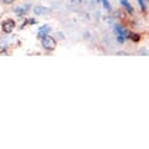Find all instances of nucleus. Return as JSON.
Segmentation results:
<instances>
[{
    "instance_id": "f257e3e1",
    "label": "nucleus",
    "mask_w": 149,
    "mask_h": 149,
    "mask_svg": "<svg viewBox=\"0 0 149 149\" xmlns=\"http://www.w3.org/2000/svg\"><path fill=\"white\" fill-rule=\"evenodd\" d=\"M114 31L117 32V35H118V41L119 42H123L125 37H129V34L127 32V30H125L123 26H120V25H116L114 26Z\"/></svg>"
},
{
    "instance_id": "f03ea898",
    "label": "nucleus",
    "mask_w": 149,
    "mask_h": 149,
    "mask_svg": "<svg viewBox=\"0 0 149 149\" xmlns=\"http://www.w3.org/2000/svg\"><path fill=\"white\" fill-rule=\"evenodd\" d=\"M1 27H3V31L4 32H6V34H10V32L14 30V27H15V21H14L13 19H6V20L3 21Z\"/></svg>"
},
{
    "instance_id": "7ed1b4c3",
    "label": "nucleus",
    "mask_w": 149,
    "mask_h": 149,
    "mask_svg": "<svg viewBox=\"0 0 149 149\" xmlns=\"http://www.w3.org/2000/svg\"><path fill=\"white\" fill-rule=\"evenodd\" d=\"M42 46H44V49L51 51L56 47V41L52 39V37L45 36V37H42Z\"/></svg>"
},
{
    "instance_id": "20e7f679",
    "label": "nucleus",
    "mask_w": 149,
    "mask_h": 149,
    "mask_svg": "<svg viewBox=\"0 0 149 149\" xmlns=\"http://www.w3.org/2000/svg\"><path fill=\"white\" fill-rule=\"evenodd\" d=\"M51 10L49 8H45V6H36L34 9V13L36 14V15H44V14H47L50 13Z\"/></svg>"
},
{
    "instance_id": "39448f33",
    "label": "nucleus",
    "mask_w": 149,
    "mask_h": 149,
    "mask_svg": "<svg viewBox=\"0 0 149 149\" xmlns=\"http://www.w3.org/2000/svg\"><path fill=\"white\" fill-rule=\"evenodd\" d=\"M120 3H122L123 8H124L129 14H133V11H134V10H133V8H132V5H130V4L127 1V0H120Z\"/></svg>"
},
{
    "instance_id": "423d86ee",
    "label": "nucleus",
    "mask_w": 149,
    "mask_h": 149,
    "mask_svg": "<svg viewBox=\"0 0 149 149\" xmlns=\"http://www.w3.org/2000/svg\"><path fill=\"white\" fill-rule=\"evenodd\" d=\"M50 31V27L49 26H42L40 29V32H39V37H45L47 35V32Z\"/></svg>"
},
{
    "instance_id": "0eeeda50",
    "label": "nucleus",
    "mask_w": 149,
    "mask_h": 149,
    "mask_svg": "<svg viewBox=\"0 0 149 149\" xmlns=\"http://www.w3.org/2000/svg\"><path fill=\"white\" fill-rule=\"evenodd\" d=\"M27 9H29V6H25V8H15V10H14V11H15L19 16H22L27 11Z\"/></svg>"
},
{
    "instance_id": "6e6552de",
    "label": "nucleus",
    "mask_w": 149,
    "mask_h": 149,
    "mask_svg": "<svg viewBox=\"0 0 149 149\" xmlns=\"http://www.w3.org/2000/svg\"><path fill=\"white\" fill-rule=\"evenodd\" d=\"M129 39L132 41H136V42H137V41L141 40V36H139L138 34H133V32H132V34H129Z\"/></svg>"
},
{
    "instance_id": "1a4fd4ad",
    "label": "nucleus",
    "mask_w": 149,
    "mask_h": 149,
    "mask_svg": "<svg viewBox=\"0 0 149 149\" xmlns=\"http://www.w3.org/2000/svg\"><path fill=\"white\" fill-rule=\"evenodd\" d=\"M102 3H103V6L107 9V10H111V6H109V3L107 1V0H102Z\"/></svg>"
},
{
    "instance_id": "9d476101",
    "label": "nucleus",
    "mask_w": 149,
    "mask_h": 149,
    "mask_svg": "<svg viewBox=\"0 0 149 149\" xmlns=\"http://www.w3.org/2000/svg\"><path fill=\"white\" fill-rule=\"evenodd\" d=\"M139 5H141L142 10H146V3H144V0H139Z\"/></svg>"
},
{
    "instance_id": "9b49d317",
    "label": "nucleus",
    "mask_w": 149,
    "mask_h": 149,
    "mask_svg": "<svg viewBox=\"0 0 149 149\" xmlns=\"http://www.w3.org/2000/svg\"><path fill=\"white\" fill-rule=\"evenodd\" d=\"M35 20H34V19H29V20H26L25 22H24V25H27V24H35Z\"/></svg>"
},
{
    "instance_id": "f8f14e48",
    "label": "nucleus",
    "mask_w": 149,
    "mask_h": 149,
    "mask_svg": "<svg viewBox=\"0 0 149 149\" xmlns=\"http://www.w3.org/2000/svg\"><path fill=\"white\" fill-rule=\"evenodd\" d=\"M4 3H6V4H11L13 1H15V0H3Z\"/></svg>"
},
{
    "instance_id": "ddd939ff",
    "label": "nucleus",
    "mask_w": 149,
    "mask_h": 149,
    "mask_svg": "<svg viewBox=\"0 0 149 149\" xmlns=\"http://www.w3.org/2000/svg\"><path fill=\"white\" fill-rule=\"evenodd\" d=\"M97 1H100V0H97Z\"/></svg>"
},
{
    "instance_id": "4468645a",
    "label": "nucleus",
    "mask_w": 149,
    "mask_h": 149,
    "mask_svg": "<svg viewBox=\"0 0 149 149\" xmlns=\"http://www.w3.org/2000/svg\"><path fill=\"white\" fill-rule=\"evenodd\" d=\"M78 1H81V0H78Z\"/></svg>"
}]
</instances>
